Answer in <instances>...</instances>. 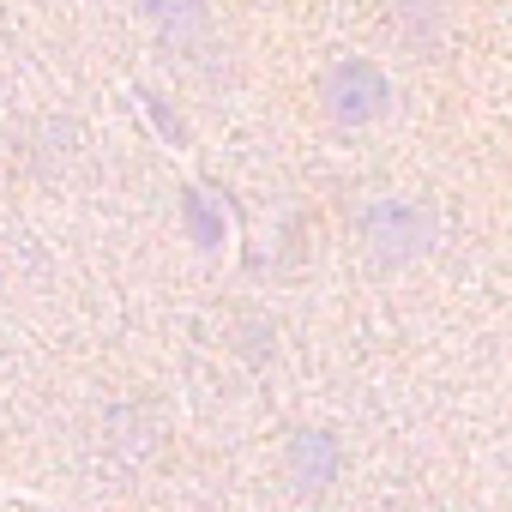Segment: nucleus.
Segmentation results:
<instances>
[{"instance_id": "nucleus-2", "label": "nucleus", "mask_w": 512, "mask_h": 512, "mask_svg": "<svg viewBox=\"0 0 512 512\" xmlns=\"http://www.w3.org/2000/svg\"><path fill=\"white\" fill-rule=\"evenodd\" d=\"M314 97H320V115H326L332 127H374V121H386V109H392V79H386L380 61L344 55V61H332V67L320 73Z\"/></svg>"}, {"instance_id": "nucleus-5", "label": "nucleus", "mask_w": 512, "mask_h": 512, "mask_svg": "<svg viewBox=\"0 0 512 512\" xmlns=\"http://www.w3.org/2000/svg\"><path fill=\"white\" fill-rule=\"evenodd\" d=\"M392 37L410 49V55H434L440 43H446V25H452V13H446V0H392Z\"/></svg>"}, {"instance_id": "nucleus-3", "label": "nucleus", "mask_w": 512, "mask_h": 512, "mask_svg": "<svg viewBox=\"0 0 512 512\" xmlns=\"http://www.w3.org/2000/svg\"><path fill=\"white\" fill-rule=\"evenodd\" d=\"M278 464H284V482H290L302 500H320V494H332L338 476H344V440H338L332 428H320V422H296V428L284 434V446H278Z\"/></svg>"}, {"instance_id": "nucleus-4", "label": "nucleus", "mask_w": 512, "mask_h": 512, "mask_svg": "<svg viewBox=\"0 0 512 512\" xmlns=\"http://www.w3.org/2000/svg\"><path fill=\"white\" fill-rule=\"evenodd\" d=\"M139 19L169 43V49H187V43H205L211 37V0H133Z\"/></svg>"}, {"instance_id": "nucleus-1", "label": "nucleus", "mask_w": 512, "mask_h": 512, "mask_svg": "<svg viewBox=\"0 0 512 512\" xmlns=\"http://www.w3.org/2000/svg\"><path fill=\"white\" fill-rule=\"evenodd\" d=\"M350 235H356V253L374 272H404L440 241V211L416 193H386L350 217Z\"/></svg>"}]
</instances>
